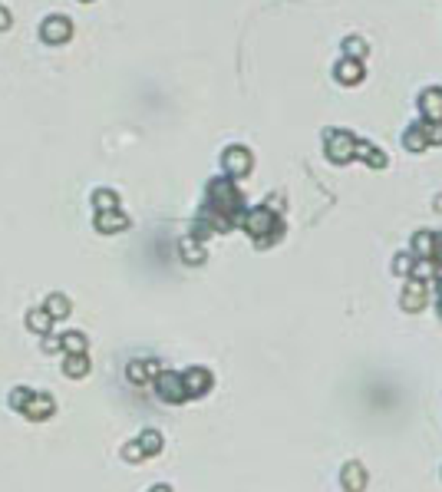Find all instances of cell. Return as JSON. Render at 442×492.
<instances>
[{"instance_id": "6da1fadb", "label": "cell", "mask_w": 442, "mask_h": 492, "mask_svg": "<svg viewBox=\"0 0 442 492\" xmlns=\"http://www.w3.org/2000/svg\"><path fill=\"white\" fill-rule=\"evenodd\" d=\"M251 238L258 241L261 248H268V245H274L281 235H284V222H281V211H271L268 205H261V209H248L241 215V225Z\"/></svg>"}, {"instance_id": "7a4b0ae2", "label": "cell", "mask_w": 442, "mask_h": 492, "mask_svg": "<svg viewBox=\"0 0 442 492\" xmlns=\"http://www.w3.org/2000/svg\"><path fill=\"white\" fill-rule=\"evenodd\" d=\"M356 135L347 133V129H327L323 133V149L327 155L334 159V162H350L353 155H356Z\"/></svg>"}, {"instance_id": "3957f363", "label": "cell", "mask_w": 442, "mask_h": 492, "mask_svg": "<svg viewBox=\"0 0 442 492\" xmlns=\"http://www.w3.org/2000/svg\"><path fill=\"white\" fill-rule=\"evenodd\" d=\"M399 304H403V311L406 314H416L423 311L429 304V281H423V278H412L406 281V287H403V298H399Z\"/></svg>"}, {"instance_id": "277c9868", "label": "cell", "mask_w": 442, "mask_h": 492, "mask_svg": "<svg viewBox=\"0 0 442 492\" xmlns=\"http://www.w3.org/2000/svg\"><path fill=\"white\" fill-rule=\"evenodd\" d=\"M221 165H225V176H228V179H244V176L251 172L254 159H251V152L244 149V146H231V149H225V155H221Z\"/></svg>"}, {"instance_id": "5b68a950", "label": "cell", "mask_w": 442, "mask_h": 492, "mask_svg": "<svg viewBox=\"0 0 442 492\" xmlns=\"http://www.w3.org/2000/svg\"><path fill=\"white\" fill-rule=\"evenodd\" d=\"M152 380H155V393H159V397H162L165 403H182V400H188V397H185V387H182V377H179V373L159 370Z\"/></svg>"}, {"instance_id": "8992f818", "label": "cell", "mask_w": 442, "mask_h": 492, "mask_svg": "<svg viewBox=\"0 0 442 492\" xmlns=\"http://www.w3.org/2000/svg\"><path fill=\"white\" fill-rule=\"evenodd\" d=\"M40 37H43L46 44H66V40L73 37V23H70L63 14H53V17H46L43 20Z\"/></svg>"}, {"instance_id": "52a82bcc", "label": "cell", "mask_w": 442, "mask_h": 492, "mask_svg": "<svg viewBox=\"0 0 442 492\" xmlns=\"http://www.w3.org/2000/svg\"><path fill=\"white\" fill-rule=\"evenodd\" d=\"M182 387H185V397H205L212 390V373L205 367H188L182 373Z\"/></svg>"}, {"instance_id": "ba28073f", "label": "cell", "mask_w": 442, "mask_h": 492, "mask_svg": "<svg viewBox=\"0 0 442 492\" xmlns=\"http://www.w3.org/2000/svg\"><path fill=\"white\" fill-rule=\"evenodd\" d=\"M419 109H423V120L426 122H442V90L432 86L419 96Z\"/></svg>"}, {"instance_id": "9c48e42d", "label": "cell", "mask_w": 442, "mask_h": 492, "mask_svg": "<svg viewBox=\"0 0 442 492\" xmlns=\"http://www.w3.org/2000/svg\"><path fill=\"white\" fill-rule=\"evenodd\" d=\"M340 482H343V489L347 492H363L366 489L363 462H347V466H343V473H340Z\"/></svg>"}, {"instance_id": "30bf717a", "label": "cell", "mask_w": 442, "mask_h": 492, "mask_svg": "<svg viewBox=\"0 0 442 492\" xmlns=\"http://www.w3.org/2000/svg\"><path fill=\"white\" fill-rule=\"evenodd\" d=\"M96 228H99L103 235H112V231H122V228H129V218H125L119 209H112V211H96Z\"/></svg>"}, {"instance_id": "8fae6325", "label": "cell", "mask_w": 442, "mask_h": 492, "mask_svg": "<svg viewBox=\"0 0 442 492\" xmlns=\"http://www.w3.org/2000/svg\"><path fill=\"white\" fill-rule=\"evenodd\" d=\"M336 79H340L343 86L360 83V79H363V63L360 60H340L336 63Z\"/></svg>"}, {"instance_id": "7c38bea8", "label": "cell", "mask_w": 442, "mask_h": 492, "mask_svg": "<svg viewBox=\"0 0 442 492\" xmlns=\"http://www.w3.org/2000/svg\"><path fill=\"white\" fill-rule=\"evenodd\" d=\"M432 252H436V235H432V231H419V235L412 238L416 261H432Z\"/></svg>"}, {"instance_id": "4fadbf2b", "label": "cell", "mask_w": 442, "mask_h": 492, "mask_svg": "<svg viewBox=\"0 0 442 492\" xmlns=\"http://www.w3.org/2000/svg\"><path fill=\"white\" fill-rule=\"evenodd\" d=\"M155 373H159L155 360H136V363H129V380L132 384H145V380H152Z\"/></svg>"}, {"instance_id": "5bb4252c", "label": "cell", "mask_w": 442, "mask_h": 492, "mask_svg": "<svg viewBox=\"0 0 442 492\" xmlns=\"http://www.w3.org/2000/svg\"><path fill=\"white\" fill-rule=\"evenodd\" d=\"M403 146L410 152H423L429 146L426 142V122H419V126H410L406 129V135H403Z\"/></svg>"}, {"instance_id": "9a60e30c", "label": "cell", "mask_w": 442, "mask_h": 492, "mask_svg": "<svg viewBox=\"0 0 442 492\" xmlns=\"http://www.w3.org/2000/svg\"><path fill=\"white\" fill-rule=\"evenodd\" d=\"M23 410H27V417H30V419L50 417V413H53V400H50V397H30Z\"/></svg>"}, {"instance_id": "2e32d148", "label": "cell", "mask_w": 442, "mask_h": 492, "mask_svg": "<svg viewBox=\"0 0 442 492\" xmlns=\"http://www.w3.org/2000/svg\"><path fill=\"white\" fill-rule=\"evenodd\" d=\"M92 205L99 211H112V209H119V195L112 192V189H99V192H92Z\"/></svg>"}, {"instance_id": "e0dca14e", "label": "cell", "mask_w": 442, "mask_h": 492, "mask_svg": "<svg viewBox=\"0 0 442 492\" xmlns=\"http://www.w3.org/2000/svg\"><path fill=\"white\" fill-rule=\"evenodd\" d=\"M356 155H363L366 165H373V169H383V165H386V155H383L376 146H370V142H356Z\"/></svg>"}, {"instance_id": "ac0fdd59", "label": "cell", "mask_w": 442, "mask_h": 492, "mask_svg": "<svg viewBox=\"0 0 442 492\" xmlns=\"http://www.w3.org/2000/svg\"><path fill=\"white\" fill-rule=\"evenodd\" d=\"M199 245L201 241H195L192 235L182 238V254H185V261H188V265H201V261H205V248H199Z\"/></svg>"}, {"instance_id": "d6986e66", "label": "cell", "mask_w": 442, "mask_h": 492, "mask_svg": "<svg viewBox=\"0 0 442 492\" xmlns=\"http://www.w3.org/2000/svg\"><path fill=\"white\" fill-rule=\"evenodd\" d=\"M343 53H347V60H363L366 40H360V37H347V40H343Z\"/></svg>"}, {"instance_id": "ffe728a7", "label": "cell", "mask_w": 442, "mask_h": 492, "mask_svg": "<svg viewBox=\"0 0 442 492\" xmlns=\"http://www.w3.org/2000/svg\"><path fill=\"white\" fill-rule=\"evenodd\" d=\"M139 446L145 449V456H155V453L162 449V436H159L155 430H145L142 436H139Z\"/></svg>"}, {"instance_id": "44dd1931", "label": "cell", "mask_w": 442, "mask_h": 492, "mask_svg": "<svg viewBox=\"0 0 442 492\" xmlns=\"http://www.w3.org/2000/svg\"><path fill=\"white\" fill-rule=\"evenodd\" d=\"M43 311H46V314H50V317H53V321H60L63 314L70 311V301L63 298V294H53V298L46 301V308H43Z\"/></svg>"}, {"instance_id": "7402d4cb", "label": "cell", "mask_w": 442, "mask_h": 492, "mask_svg": "<svg viewBox=\"0 0 442 492\" xmlns=\"http://www.w3.org/2000/svg\"><path fill=\"white\" fill-rule=\"evenodd\" d=\"M60 343L66 354H86V337H83V334H66Z\"/></svg>"}, {"instance_id": "603a6c76", "label": "cell", "mask_w": 442, "mask_h": 492, "mask_svg": "<svg viewBox=\"0 0 442 492\" xmlns=\"http://www.w3.org/2000/svg\"><path fill=\"white\" fill-rule=\"evenodd\" d=\"M50 321H53V317L46 311H33L30 317H27V328L37 330V334H46V330H50Z\"/></svg>"}, {"instance_id": "cb8c5ba5", "label": "cell", "mask_w": 442, "mask_h": 492, "mask_svg": "<svg viewBox=\"0 0 442 492\" xmlns=\"http://www.w3.org/2000/svg\"><path fill=\"white\" fill-rule=\"evenodd\" d=\"M86 370H90V360L83 357V354H70V360H66V373H70V377H83Z\"/></svg>"}, {"instance_id": "d4e9b609", "label": "cell", "mask_w": 442, "mask_h": 492, "mask_svg": "<svg viewBox=\"0 0 442 492\" xmlns=\"http://www.w3.org/2000/svg\"><path fill=\"white\" fill-rule=\"evenodd\" d=\"M393 271H396V274H403V278H410V274H412V258H410V254H396Z\"/></svg>"}, {"instance_id": "484cf974", "label": "cell", "mask_w": 442, "mask_h": 492, "mask_svg": "<svg viewBox=\"0 0 442 492\" xmlns=\"http://www.w3.org/2000/svg\"><path fill=\"white\" fill-rule=\"evenodd\" d=\"M426 142L429 146H442V122H426Z\"/></svg>"}, {"instance_id": "4316f807", "label": "cell", "mask_w": 442, "mask_h": 492, "mask_svg": "<svg viewBox=\"0 0 442 492\" xmlns=\"http://www.w3.org/2000/svg\"><path fill=\"white\" fill-rule=\"evenodd\" d=\"M125 460H129V462H142V460H145V449L139 446V439L125 446Z\"/></svg>"}, {"instance_id": "83f0119b", "label": "cell", "mask_w": 442, "mask_h": 492, "mask_svg": "<svg viewBox=\"0 0 442 492\" xmlns=\"http://www.w3.org/2000/svg\"><path fill=\"white\" fill-rule=\"evenodd\" d=\"M30 397H33L30 390H14V400H10V403H14L17 410H23V406H27V400H30Z\"/></svg>"}, {"instance_id": "f1b7e54d", "label": "cell", "mask_w": 442, "mask_h": 492, "mask_svg": "<svg viewBox=\"0 0 442 492\" xmlns=\"http://www.w3.org/2000/svg\"><path fill=\"white\" fill-rule=\"evenodd\" d=\"M7 27H10V14L0 7V30H7Z\"/></svg>"}, {"instance_id": "f546056e", "label": "cell", "mask_w": 442, "mask_h": 492, "mask_svg": "<svg viewBox=\"0 0 442 492\" xmlns=\"http://www.w3.org/2000/svg\"><path fill=\"white\" fill-rule=\"evenodd\" d=\"M152 492H172V489H168V486H155Z\"/></svg>"}]
</instances>
